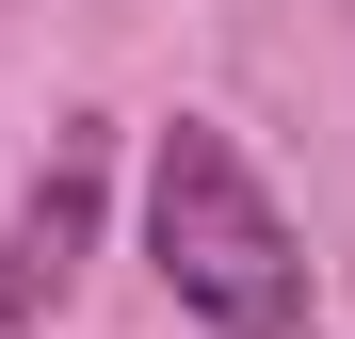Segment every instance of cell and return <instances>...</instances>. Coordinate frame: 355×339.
Listing matches in <instances>:
<instances>
[{
	"label": "cell",
	"instance_id": "cell-2",
	"mask_svg": "<svg viewBox=\"0 0 355 339\" xmlns=\"http://www.w3.org/2000/svg\"><path fill=\"white\" fill-rule=\"evenodd\" d=\"M97 194H113V113H65L49 130V162H33V194H17V226H0V323H65V291H81V259H97Z\"/></svg>",
	"mask_w": 355,
	"mask_h": 339
},
{
	"label": "cell",
	"instance_id": "cell-1",
	"mask_svg": "<svg viewBox=\"0 0 355 339\" xmlns=\"http://www.w3.org/2000/svg\"><path fill=\"white\" fill-rule=\"evenodd\" d=\"M146 275L210 339H323V291H307V243L243 146L210 113H162L146 130Z\"/></svg>",
	"mask_w": 355,
	"mask_h": 339
}]
</instances>
